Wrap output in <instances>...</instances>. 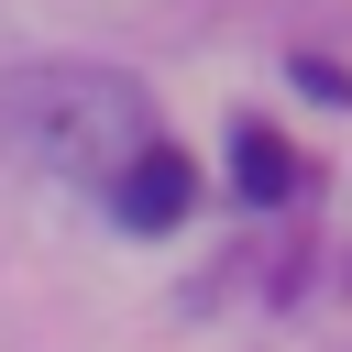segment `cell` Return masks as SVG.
Instances as JSON below:
<instances>
[{"label":"cell","mask_w":352,"mask_h":352,"mask_svg":"<svg viewBox=\"0 0 352 352\" xmlns=\"http://www.w3.org/2000/svg\"><path fill=\"white\" fill-rule=\"evenodd\" d=\"M0 143L44 176H121L154 143V99L121 66H11L0 77Z\"/></svg>","instance_id":"1"},{"label":"cell","mask_w":352,"mask_h":352,"mask_svg":"<svg viewBox=\"0 0 352 352\" xmlns=\"http://www.w3.org/2000/svg\"><path fill=\"white\" fill-rule=\"evenodd\" d=\"M110 209H121V231H176L187 209H198V165H187V143H143L121 176H110Z\"/></svg>","instance_id":"2"},{"label":"cell","mask_w":352,"mask_h":352,"mask_svg":"<svg viewBox=\"0 0 352 352\" xmlns=\"http://www.w3.org/2000/svg\"><path fill=\"white\" fill-rule=\"evenodd\" d=\"M231 187H242L253 209H275V198L297 187V154H286V132H264V121H242V132H231Z\"/></svg>","instance_id":"3"}]
</instances>
